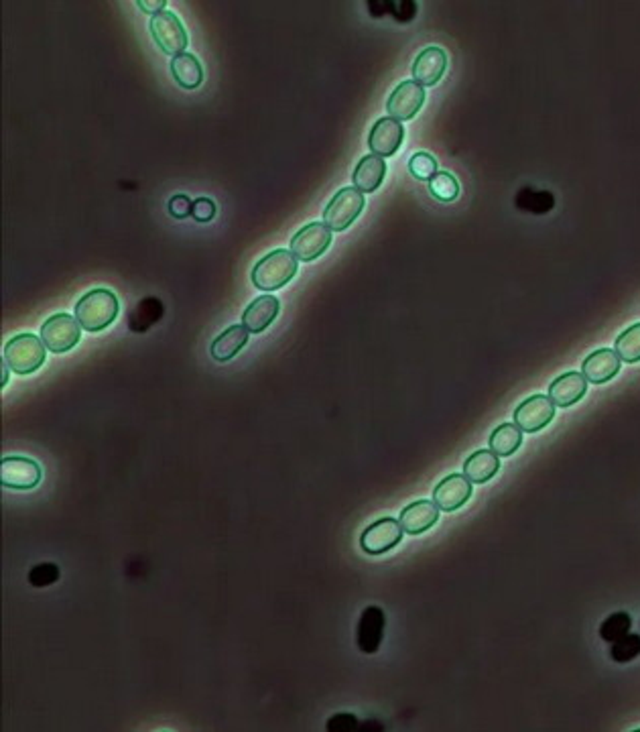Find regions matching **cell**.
<instances>
[{
  "instance_id": "obj_4",
  "label": "cell",
  "mask_w": 640,
  "mask_h": 732,
  "mask_svg": "<svg viewBox=\"0 0 640 732\" xmlns=\"http://www.w3.org/2000/svg\"><path fill=\"white\" fill-rule=\"evenodd\" d=\"M364 194L356 188H341L324 210V224L332 232H341L360 216L364 210Z\"/></svg>"
},
{
  "instance_id": "obj_15",
  "label": "cell",
  "mask_w": 640,
  "mask_h": 732,
  "mask_svg": "<svg viewBox=\"0 0 640 732\" xmlns=\"http://www.w3.org/2000/svg\"><path fill=\"white\" fill-rule=\"evenodd\" d=\"M620 357L612 349H600L592 352L590 357L584 360L582 374L587 383L604 384L614 379L620 373Z\"/></svg>"
},
{
  "instance_id": "obj_23",
  "label": "cell",
  "mask_w": 640,
  "mask_h": 732,
  "mask_svg": "<svg viewBox=\"0 0 640 732\" xmlns=\"http://www.w3.org/2000/svg\"><path fill=\"white\" fill-rule=\"evenodd\" d=\"M169 68H171V73H173V80L181 88H185V90H196V88L202 86V81H204L202 63L198 62L196 55L188 54V51L171 57Z\"/></svg>"
},
{
  "instance_id": "obj_18",
  "label": "cell",
  "mask_w": 640,
  "mask_h": 732,
  "mask_svg": "<svg viewBox=\"0 0 640 732\" xmlns=\"http://www.w3.org/2000/svg\"><path fill=\"white\" fill-rule=\"evenodd\" d=\"M384 637V612L378 606H368L358 620V649L362 653H376Z\"/></svg>"
},
{
  "instance_id": "obj_28",
  "label": "cell",
  "mask_w": 640,
  "mask_h": 732,
  "mask_svg": "<svg viewBox=\"0 0 640 732\" xmlns=\"http://www.w3.org/2000/svg\"><path fill=\"white\" fill-rule=\"evenodd\" d=\"M610 655L616 663H628L632 660H636L640 655V635H624L622 639H618L612 643V649H610Z\"/></svg>"
},
{
  "instance_id": "obj_12",
  "label": "cell",
  "mask_w": 640,
  "mask_h": 732,
  "mask_svg": "<svg viewBox=\"0 0 640 732\" xmlns=\"http://www.w3.org/2000/svg\"><path fill=\"white\" fill-rule=\"evenodd\" d=\"M403 137L405 129L399 121H394L391 116L378 118L375 127L370 129L368 147L372 155H378V157L383 159L392 157V155L400 149V145H403Z\"/></svg>"
},
{
  "instance_id": "obj_22",
  "label": "cell",
  "mask_w": 640,
  "mask_h": 732,
  "mask_svg": "<svg viewBox=\"0 0 640 732\" xmlns=\"http://www.w3.org/2000/svg\"><path fill=\"white\" fill-rule=\"evenodd\" d=\"M501 470V460L493 450H478L464 464V476L472 484H484L493 480Z\"/></svg>"
},
{
  "instance_id": "obj_11",
  "label": "cell",
  "mask_w": 640,
  "mask_h": 732,
  "mask_svg": "<svg viewBox=\"0 0 640 732\" xmlns=\"http://www.w3.org/2000/svg\"><path fill=\"white\" fill-rule=\"evenodd\" d=\"M423 102H425V88L417 84L415 80L400 81V84L394 88L392 94L389 96V102H386V113L394 121H411L413 116L419 113Z\"/></svg>"
},
{
  "instance_id": "obj_17",
  "label": "cell",
  "mask_w": 640,
  "mask_h": 732,
  "mask_svg": "<svg viewBox=\"0 0 640 732\" xmlns=\"http://www.w3.org/2000/svg\"><path fill=\"white\" fill-rule=\"evenodd\" d=\"M587 393V381L582 373L569 371L549 384V399L555 407H571Z\"/></svg>"
},
{
  "instance_id": "obj_29",
  "label": "cell",
  "mask_w": 640,
  "mask_h": 732,
  "mask_svg": "<svg viewBox=\"0 0 640 732\" xmlns=\"http://www.w3.org/2000/svg\"><path fill=\"white\" fill-rule=\"evenodd\" d=\"M408 172L413 177L421 181H429L431 177L437 173V161L434 155H429L425 151L415 153L411 159H408Z\"/></svg>"
},
{
  "instance_id": "obj_1",
  "label": "cell",
  "mask_w": 640,
  "mask_h": 732,
  "mask_svg": "<svg viewBox=\"0 0 640 732\" xmlns=\"http://www.w3.org/2000/svg\"><path fill=\"white\" fill-rule=\"evenodd\" d=\"M118 312H121V301L114 291L104 290V287L88 291L76 303V320L90 334L106 330L118 317Z\"/></svg>"
},
{
  "instance_id": "obj_35",
  "label": "cell",
  "mask_w": 640,
  "mask_h": 732,
  "mask_svg": "<svg viewBox=\"0 0 640 732\" xmlns=\"http://www.w3.org/2000/svg\"><path fill=\"white\" fill-rule=\"evenodd\" d=\"M6 366H9V365H6ZM6 366H4V371H3V387H4L6 383H9V371H6Z\"/></svg>"
},
{
  "instance_id": "obj_25",
  "label": "cell",
  "mask_w": 640,
  "mask_h": 732,
  "mask_svg": "<svg viewBox=\"0 0 640 732\" xmlns=\"http://www.w3.org/2000/svg\"><path fill=\"white\" fill-rule=\"evenodd\" d=\"M614 350L622 362H628V365L640 362V324L630 325L616 338Z\"/></svg>"
},
{
  "instance_id": "obj_21",
  "label": "cell",
  "mask_w": 640,
  "mask_h": 732,
  "mask_svg": "<svg viewBox=\"0 0 640 732\" xmlns=\"http://www.w3.org/2000/svg\"><path fill=\"white\" fill-rule=\"evenodd\" d=\"M250 332L244 325H230L228 330L212 342V358L215 362H228L232 360L238 352H240L248 342Z\"/></svg>"
},
{
  "instance_id": "obj_16",
  "label": "cell",
  "mask_w": 640,
  "mask_h": 732,
  "mask_svg": "<svg viewBox=\"0 0 640 732\" xmlns=\"http://www.w3.org/2000/svg\"><path fill=\"white\" fill-rule=\"evenodd\" d=\"M439 521V507L434 501H415L400 511L399 523L408 535H421Z\"/></svg>"
},
{
  "instance_id": "obj_33",
  "label": "cell",
  "mask_w": 640,
  "mask_h": 732,
  "mask_svg": "<svg viewBox=\"0 0 640 732\" xmlns=\"http://www.w3.org/2000/svg\"><path fill=\"white\" fill-rule=\"evenodd\" d=\"M358 728V720L352 714H336L327 722V730H356Z\"/></svg>"
},
{
  "instance_id": "obj_9",
  "label": "cell",
  "mask_w": 640,
  "mask_h": 732,
  "mask_svg": "<svg viewBox=\"0 0 640 732\" xmlns=\"http://www.w3.org/2000/svg\"><path fill=\"white\" fill-rule=\"evenodd\" d=\"M41 466L25 456H6L0 464V480L3 486L13 491H31L41 483Z\"/></svg>"
},
{
  "instance_id": "obj_7",
  "label": "cell",
  "mask_w": 640,
  "mask_h": 732,
  "mask_svg": "<svg viewBox=\"0 0 640 732\" xmlns=\"http://www.w3.org/2000/svg\"><path fill=\"white\" fill-rule=\"evenodd\" d=\"M332 244V231L324 222H309L291 239V253L297 261L311 263L322 257Z\"/></svg>"
},
{
  "instance_id": "obj_31",
  "label": "cell",
  "mask_w": 640,
  "mask_h": 732,
  "mask_svg": "<svg viewBox=\"0 0 640 732\" xmlns=\"http://www.w3.org/2000/svg\"><path fill=\"white\" fill-rule=\"evenodd\" d=\"M191 208H193V202L185 194H175L167 204L169 214L177 220H185L188 216H191Z\"/></svg>"
},
{
  "instance_id": "obj_10",
  "label": "cell",
  "mask_w": 640,
  "mask_h": 732,
  "mask_svg": "<svg viewBox=\"0 0 640 732\" xmlns=\"http://www.w3.org/2000/svg\"><path fill=\"white\" fill-rule=\"evenodd\" d=\"M512 417H515V424L520 427V432L537 433L553 421L555 405L547 395H533L517 407Z\"/></svg>"
},
{
  "instance_id": "obj_30",
  "label": "cell",
  "mask_w": 640,
  "mask_h": 732,
  "mask_svg": "<svg viewBox=\"0 0 640 732\" xmlns=\"http://www.w3.org/2000/svg\"><path fill=\"white\" fill-rule=\"evenodd\" d=\"M59 580V569L55 564H41L35 566L31 572H29V582L37 588L49 586V584H55Z\"/></svg>"
},
{
  "instance_id": "obj_27",
  "label": "cell",
  "mask_w": 640,
  "mask_h": 732,
  "mask_svg": "<svg viewBox=\"0 0 640 732\" xmlns=\"http://www.w3.org/2000/svg\"><path fill=\"white\" fill-rule=\"evenodd\" d=\"M630 627H632V618L628 612H614V615H610L604 623H602L600 637L606 643H614L618 639H622L624 635H628Z\"/></svg>"
},
{
  "instance_id": "obj_5",
  "label": "cell",
  "mask_w": 640,
  "mask_h": 732,
  "mask_svg": "<svg viewBox=\"0 0 640 732\" xmlns=\"http://www.w3.org/2000/svg\"><path fill=\"white\" fill-rule=\"evenodd\" d=\"M148 29H151L153 39L157 41L161 51H165L167 55L175 57L183 54L185 47H188L189 43L188 31H185L183 23L175 13L163 11L161 14H155L151 23H148Z\"/></svg>"
},
{
  "instance_id": "obj_6",
  "label": "cell",
  "mask_w": 640,
  "mask_h": 732,
  "mask_svg": "<svg viewBox=\"0 0 640 732\" xmlns=\"http://www.w3.org/2000/svg\"><path fill=\"white\" fill-rule=\"evenodd\" d=\"M81 338V325L70 314H55L41 325V340L47 350L63 354L72 350Z\"/></svg>"
},
{
  "instance_id": "obj_3",
  "label": "cell",
  "mask_w": 640,
  "mask_h": 732,
  "mask_svg": "<svg viewBox=\"0 0 640 732\" xmlns=\"http://www.w3.org/2000/svg\"><path fill=\"white\" fill-rule=\"evenodd\" d=\"M47 346L35 334H17L4 344L3 358L17 374H31L46 362Z\"/></svg>"
},
{
  "instance_id": "obj_14",
  "label": "cell",
  "mask_w": 640,
  "mask_h": 732,
  "mask_svg": "<svg viewBox=\"0 0 640 732\" xmlns=\"http://www.w3.org/2000/svg\"><path fill=\"white\" fill-rule=\"evenodd\" d=\"M448 70V55L442 47L423 49L413 62V80L419 86H435Z\"/></svg>"
},
{
  "instance_id": "obj_26",
  "label": "cell",
  "mask_w": 640,
  "mask_h": 732,
  "mask_svg": "<svg viewBox=\"0 0 640 732\" xmlns=\"http://www.w3.org/2000/svg\"><path fill=\"white\" fill-rule=\"evenodd\" d=\"M429 191H431V196L439 199V202L448 204L459 196V183L451 173L437 172L429 180Z\"/></svg>"
},
{
  "instance_id": "obj_19",
  "label": "cell",
  "mask_w": 640,
  "mask_h": 732,
  "mask_svg": "<svg viewBox=\"0 0 640 732\" xmlns=\"http://www.w3.org/2000/svg\"><path fill=\"white\" fill-rule=\"evenodd\" d=\"M279 309L281 303L274 295H260V298L250 301V306L244 309L242 325L250 334H260V332H265L274 322V317L279 316Z\"/></svg>"
},
{
  "instance_id": "obj_13",
  "label": "cell",
  "mask_w": 640,
  "mask_h": 732,
  "mask_svg": "<svg viewBox=\"0 0 640 732\" xmlns=\"http://www.w3.org/2000/svg\"><path fill=\"white\" fill-rule=\"evenodd\" d=\"M472 497V483L464 475H450L435 486L434 502L439 511L451 513L464 507Z\"/></svg>"
},
{
  "instance_id": "obj_20",
  "label": "cell",
  "mask_w": 640,
  "mask_h": 732,
  "mask_svg": "<svg viewBox=\"0 0 640 732\" xmlns=\"http://www.w3.org/2000/svg\"><path fill=\"white\" fill-rule=\"evenodd\" d=\"M386 175V163L378 155H366L358 161V165L354 169L352 181L354 188L362 191V194H372L378 188L383 186Z\"/></svg>"
},
{
  "instance_id": "obj_2",
  "label": "cell",
  "mask_w": 640,
  "mask_h": 732,
  "mask_svg": "<svg viewBox=\"0 0 640 732\" xmlns=\"http://www.w3.org/2000/svg\"><path fill=\"white\" fill-rule=\"evenodd\" d=\"M297 257L291 250L277 248L265 255L252 269V283L263 291H277L297 275Z\"/></svg>"
},
{
  "instance_id": "obj_24",
  "label": "cell",
  "mask_w": 640,
  "mask_h": 732,
  "mask_svg": "<svg viewBox=\"0 0 640 732\" xmlns=\"http://www.w3.org/2000/svg\"><path fill=\"white\" fill-rule=\"evenodd\" d=\"M523 443V432L517 424H502L490 433V450L496 456H512Z\"/></svg>"
},
{
  "instance_id": "obj_32",
  "label": "cell",
  "mask_w": 640,
  "mask_h": 732,
  "mask_svg": "<svg viewBox=\"0 0 640 732\" xmlns=\"http://www.w3.org/2000/svg\"><path fill=\"white\" fill-rule=\"evenodd\" d=\"M191 216L196 218L198 222H210V220H214V216H215V204L212 202L210 198H198L196 202H193Z\"/></svg>"
},
{
  "instance_id": "obj_8",
  "label": "cell",
  "mask_w": 640,
  "mask_h": 732,
  "mask_svg": "<svg viewBox=\"0 0 640 732\" xmlns=\"http://www.w3.org/2000/svg\"><path fill=\"white\" fill-rule=\"evenodd\" d=\"M403 534L405 531L397 519L384 517V519H378L364 529V534L360 537V547L362 551L368 553V556H383V553L391 551L392 547H397L400 543Z\"/></svg>"
},
{
  "instance_id": "obj_34",
  "label": "cell",
  "mask_w": 640,
  "mask_h": 732,
  "mask_svg": "<svg viewBox=\"0 0 640 732\" xmlns=\"http://www.w3.org/2000/svg\"><path fill=\"white\" fill-rule=\"evenodd\" d=\"M139 6H140V9H143L145 13H151L153 17H155V14H161V13H163V9H165L167 3H165V0H157V3H147V0H139Z\"/></svg>"
}]
</instances>
